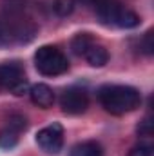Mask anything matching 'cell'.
Returning <instances> with one entry per match:
<instances>
[{
    "instance_id": "30bf717a",
    "label": "cell",
    "mask_w": 154,
    "mask_h": 156,
    "mask_svg": "<svg viewBox=\"0 0 154 156\" xmlns=\"http://www.w3.org/2000/svg\"><path fill=\"white\" fill-rule=\"evenodd\" d=\"M91 44H94V40H93V37H91L89 33H78L76 37L71 40V49H73L75 55L83 56V53L89 49Z\"/></svg>"
},
{
    "instance_id": "5bb4252c",
    "label": "cell",
    "mask_w": 154,
    "mask_h": 156,
    "mask_svg": "<svg viewBox=\"0 0 154 156\" xmlns=\"http://www.w3.org/2000/svg\"><path fill=\"white\" fill-rule=\"evenodd\" d=\"M138 45H140V51H142V53H145V55H149V56L152 55L154 53V31L152 29H149V31L140 38V44H138Z\"/></svg>"
},
{
    "instance_id": "4fadbf2b",
    "label": "cell",
    "mask_w": 154,
    "mask_h": 156,
    "mask_svg": "<svg viewBox=\"0 0 154 156\" xmlns=\"http://www.w3.org/2000/svg\"><path fill=\"white\" fill-rule=\"evenodd\" d=\"M9 45H15L13 35H11V29L7 26L5 18L0 15V47H9Z\"/></svg>"
},
{
    "instance_id": "ba28073f",
    "label": "cell",
    "mask_w": 154,
    "mask_h": 156,
    "mask_svg": "<svg viewBox=\"0 0 154 156\" xmlns=\"http://www.w3.org/2000/svg\"><path fill=\"white\" fill-rule=\"evenodd\" d=\"M83 58L89 62V66L93 67H103L107 62H109V53L107 49L102 45V44H91L89 49L83 53Z\"/></svg>"
},
{
    "instance_id": "9a60e30c",
    "label": "cell",
    "mask_w": 154,
    "mask_h": 156,
    "mask_svg": "<svg viewBox=\"0 0 154 156\" xmlns=\"http://www.w3.org/2000/svg\"><path fill=\"white\" fill-rule=\"evenodd\" d=\"M7 127L13 129V131H16L20 134L22 131L27 129V120H26V116H22V115H11L9 120H7Z\"/></svg>"
},
{
    "instance_id": "2e32d148",
    "label": "cell",
    "mask_w": 154,
    "mask_h": 156,
    "mask_svg": "<svg viewBox=\"0 0 154 156\" xmlns=\"http://www.w3.org/2000/svg\"><path fill=\"white\" fill-rule=\"evenodd\" d=\"M138 134L140 136H143V138H151L152 136V122H151V118H143L140 123H138Z\"/></svg>"
},
{
    "instance_id": "5b68a950",
    "label": "cell",
    "mask_w": 154,
    "mask_h": 156,
    "mask_svg": "<svg viewBox=\"0 0 154 156\" xmlns=\"http://www.w3.org/2000/svg\"><path fill=\"white\" fill-rule=\"evenodd\" d=\"M60 107L67 115H82L89 107V94L82 87H69L60 96Z\"/></svg>"
},
{
    "instance_id": "8992f818",
    "label": "cell",
    "mask_w": 154,
    "mask_h": 156,
    "mask_svg": "<svg viewBox=\"0 0 154 156\" xmlns=\"http://www.w3.org/2000/svg\"><path fill=\"white\" fill-rule=\"evenodd\" d=\"M29 94H31V100L35 105H38L42 109H49L53 104H54V93L49 85L45 83H37L29 89Z\"/></svg>"
},
{
    "instance_id": "6da1fadb",
    "label": "cell",
    "mask_w": 154,
    "mask_h": 156,
    "mask_svg": "<svg viewBox=\"0 0 154 156\" xmlns=\"http://www.w3.org/2000/svg\"><path fill=\"white\" fill-rule=\"evenodd\" d=\"M98 100L107 113L120 116L132 113L142 105V93L132 85L107 83L98 89Z\"/></svg>"
},
{
    "instance_id": "e0dca14e",
    "label": "cell",
    "mask_w": 154,
    "mask_h": 156,
    "mask_svg": "<svg viewBox=\"0 0 154 156\" xmlns=\"http://www.w3.org/2000/svg\"><path fill=\"white\" fill-rule=\"evenodd\" d=\"M129 156H152V145L149 144H140L131 149Z\"/></svg>"
},
{
    "instance_id": "52a82bcc",
    "label": "cell",
    "mask_w": 154,
    "mask_h": 156,
    "mask_svg": "<svg viewBox=\"0 0 154 156\" xmlns=\"http://www.w3.org/2000/svg\"><path fill=\"white\" fill-rule=\"evenodd\" d=\"M140 22H142L140 16L132 9H129L123 4L118 5V9H116V13H114V18H113V26L123 27V29H132V27L140 26Z\"/></svg>"
},
{
    "instance_id": "3957f363",
    "label": "cell",
    "mask_w": 154,
    "mask_h": 156,
    "mask_svg": "<svg viewBox=\"0 0 154 156\" xmlns=\"http://www.w3.org/2000/svg\"><path fill=\"white\" fill-rule=\"evenodd\" d=\"M0 87L11 91L16 96H22L24 93H27V78L24 66L16 60L13 62H4L0 64Z\"/></svg>"
},
{
    "instance_id": "7a4b0ae2",
    "label": "cell",
    "mask_w": 154,
    "mask_h": 156,
    "mask_svg": "<svg viewBox=\"0 0 154 156\" xmlns=\"http://www.w3.org/2000/svg\"><path fill=\"white\" fill-rule=\"evenodd\" d=\"M35 66L44 76H58L69 69V60L58 47L42 45L35 53Z\"/></svg>"
},
{
    "instance_id": "277c9868",
    "label": "cell",
    "mask_w": 154,
    "mask_h": 156,
    "mask_svg": "<svg viewBox=\"0 0 154 156\" xmlns=\"http://www.w3.org/2000/svg\"><path fill=\"white\" fill-rule=\"evenodd\" d=\"M37 145L45 154H58L64 147V127L60 123H51L37 133Z\"/></svg>"
},
{
    "instance_id": "7c38bea8",
    "label": "cell",
    "mask_w": 154,
    "mask_h": 156,
    "mask_svg": "<svg viewBox=\"0 0 154 156\" xmlns=\"http://www.w3.org/2000/svg\"><path fill=\"white\" fill-rule=\"evenodd\" d=\"M76 0H54L53 2V9L58 16H69L75 11Z\"/></svg>"
},
{
    "instance_id": "9c48e42d",
    "label": "cell",
    "mask_w": 154,
    "mask_h": 156,
    "mask_svg": "<svg viewBox=\"0 0 154 156\" xmlns=\"http://www.w3.org/2000/svg\"><path fill=\"white\" fill-rule=\"evenodd\" d=\"M69 156H103V151H102V145L98 142H82V144H76L73 149H71V154Z\"/></svg>"
},
{
    "instance_id": "ac0fdd59",
    "label": "cell",
    "mask_w": 154,
    "mask_h": 156,
    "mask_svg": "<svg viewBox=\"0 0 154 156\" xmlns=\"http://www.w3.org/2000/svg\"><path fill=\"white\" fill-rule=\"evenodd\" d=\"M78 2H82V4H87V5H93V2H94V0H78Z\"/></svg>"
},
{
    "instance_id": "8fae6325",
    "label": "cell",
    "mask_w": 154,
    "mask_h": 156,
    "mask_svg": "<svg viewBox=\"0 0 154 156\" xmlns=\"http://www.w3.org/2000/svg\"><path fill=\"white\" fill-rule=\"evenodd\" d=\"M16 144H18V133L16 131H13L9 127H5V129L0 131V149L7 151V149L16 147Z\"/></svg>"
}]
</instances>
